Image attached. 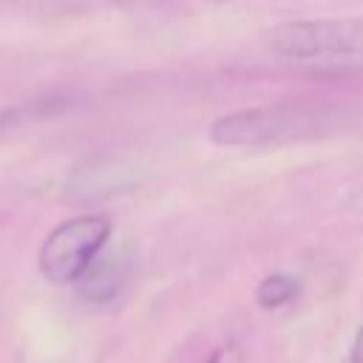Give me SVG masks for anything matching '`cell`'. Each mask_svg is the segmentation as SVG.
<instances>
[{"instance_id": "4", "label": "cell", "mask_w": 363, "mask_h": 363, "mask_svg": "<svg viewBox=\"0 0 363 363\" xmlns=\"http://www.w3.org/2000/svg\"><path fill=\"white\" fill-rule=\"evenodd\" d=\"M122 281H125V272L116 258H96L77 281V289L91 303H108L119 295Z\"/></svg>"}, {"instance_id": "7", "label": "cell", "mask_w": 363, "mask_h": 363, "mask_svg": "<svg viewBox=\"0 0 363 363\" xmlns=\"http://www.w3.org/2000/svg\"><path fill=\"white\" fill-rule=\"evenodd\" d=\"M349 363H363V326L357 329L354 340H352V352H349Z\"/></svg>"}, {"instance_id": "5", "label": "cell", "mask_w": 363, "mask_h": 363, "mask_svg": "<svg viewBox=\"0 0 363 363\" xmlns=\"http://www.w3.org/2000/svg\"><path fill=\"white\" fill-rule=\"evenodd\" d=\"M295 292H298L295 281H292L289 275L275 272V275H267V278L258 284V289H255V301H258L261 309H278V306L289 303V301L295 298Z\"/></svg>"}, {"instance_id": "3", "label": "cell", "mask_w": 363, "mask_h": 363, "mask_svg": "<svg viewBox=\"0 0 363 363\" xmlns=\"http://www.w3.org/2000/svg\"><path fill=\"white\" fill-rule=\"evenodd\" d=\"M111 238V221L105 216H77L54 227L37 255L40 272L51 284H77L82 272L99 258Z\"/></svg>"}, {"instance_id": "1", "label": "cell", "mask_w": 363, "mask_h": 363, "mask_svg": "<svg viewBox=\"0 0 363 363\" xmlns=\"http://www.w3.org/2000/svg\"><path fill=\"white\" fill-rule=\"evenodd\" d=\"M329 108L318 105H261V108H244L218 116L207 136L213 145L221 147H244V145H267V142H284L295 136H306L323 128L329 119Z\"/></svg>"}, {"instance_id": "2", "label": "cell", "mask_w": 363, "mask_h": 363, "mask_svg": "<svg viewBox=\"0 0 363 363\" xmlns=\"http://www.w3.org/2000/svg\"><path fill=\"white\" fill-rule=\"evenodd\" d=\"M267 48L284 60H332L363 54V17L286 20L267 37Z\"/></svg>"}, {"instance_id": "6", "label": "cell", "mask_w": 363, "mask_h": 363, "mask_svg": "<svg viewBox=\"0 0 363 363\" xmlns=\"http://www.w3.org/2000/svg\"><path fill=\"white\" fill-rule=\"evenodd\" d=\"M26 111H31V105H28V108H11V111H0V133H3V130H9L11 125H17V122L26 116Z\"/></svg>"}]
</instances>
